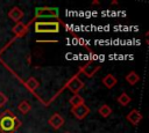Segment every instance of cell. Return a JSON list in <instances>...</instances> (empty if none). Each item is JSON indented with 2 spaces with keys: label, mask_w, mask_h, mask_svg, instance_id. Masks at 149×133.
I'll list each match as a JSON object with an SVG mask.
<instances>
[{
  "label": "cell",
  "mask_w": 149,
  "mask_h": 133,
  "mask_svg": "<svg viewBox=\"0 0 149 133\" xmlns=\"http://www.w3.org/2000/svg\"><path fill=\"white\" fill-rule=\"evenodd\" d=\"M21 120L9 109L0 113V133H15L21 127Z\"/></svg>",
  "instance_id": "6da1fadb"
},
{
  "label": "cell",
  "mask_w": 149,
  "mask_h": 133,
  "mask_svg": "<svg viewBox=\"0 0 149 133\" xmlns=\"http://www.w3.org/2000/svg\"><path fill=\"white\" fill-rule=\"evenodd\" d=\"M35 32L38 34H55L59 31V23L56 21H38L35 23Z\"/></svg>",
  "instance_id": "7a4b0ae2"
},
{
  "label": "cell",
  "mask_w": 149,
  "mask_h": 133,
  "mask_svg": "<svg viewBox=\"0 0 149 133\" xmlns=\"http://www.w3.org/2000/svg\"><path fill=\"white\" fill-rule=\"evenodd\" d=\"M36 17H54L58 19V8L55 7H37L35 9Z\"/></svg>",
  "instance_id": "3957f363"
},
{
  "label": "cell",
  "mask_w": 149,
  "mask_h": 133,
  "mask_svg": "<svg viewBox=\"0 0 149 133\" xmlns=\"http://www.w3.org/2000/svg\"><path fill=\"white\" fill-rule=\"evenodd\" d=\"M66 88H68L71 93H73V95H74V94H78V91L84 88V82L79 79L78 75H76V76H72V77L66 82Z\"/></svg>",
  "instance_id": "277c9868"
},
{
  "label": "cell",
  "mask_w": 149,
  "mask_h": 133,
  "mask_svg": "<svg viewBox=\"0 0 149 133\" xmlns=\"http://www.w3.org/2000/svg\"><path fill=\"white\" fill-rule=\"evenodd\" d=\"M71 112L78 120H83L85 117H87V114L91 112V110L86 104H81V105L71 108Z\"/></svg>",
  "instance_id": "5b68a950"
},
{
  "label": "cell",
  "mask_w": 149,
  "mask_h": 133,
  "mask_svg": "<svg viewBox=\"0 0 149 133\" xmlns=\"http://www.w3.org/2000/svg\"><path fill=\"white\" fill-rule=\"evenodd\" d=\"M99 69H100V65L94 64L93 61H88V62H86V64L80 68V72L84 73L85 76H87V77H92Z\"/></svg>",
  "instance_id": "8992f818"
},
{
  "label": "cell",
  "mask_w": 149,
  "mask_h": 133,
  "mask_svg": "<svg viewBox=\"0 0 149 133\" xmlns=\"http://www.w3.org/2000/svg\"><path fill=\"white\" fill-rule=\"evenodd\" d=\"M64 123H65L64 118H63L58 112H55V113L48 119V124H49L52 128H55V130L61 128V127L64 125Z\"/></svg>",
  "instance_id": "52a82bcc"
},
{
  "label": "cell",
  "mask_w": 149,
  "mask_h": 133,
  "mask_svg": "<svg viewBox=\"0 0 149 133\" xmlns=\"http://www.w3.org/2000/svg\"><path fill=\"white\" fill-rule=\"evenodd\" d=\"M23 16H24L23 10H22L20 7H17V6L12 7L10 10L8 12V17H9L13 22H15V23H19V22L23 19Z\"/></svg>",
  "instance_id": "ba28073f"
},
{
  "label": "cell",
  "mask_w": 149,
  "mask_h": 133,
  "mask_svg": "<svg viewBox=\"0 0 149 133\" xmlns=\"http://www.w3.org/2000/svg\"><path fill=\"white\" fill-rule=\"evenodd\" d=\"M126 119H127L132 125L136 126V125H139V124L141 123V120H142V113H141L139 110L133 109V110H130V111L127 113Z\"/></svg>",
  "instance_id": "9c48e42d"
},
{
  "label": "cell",
  "mask_w": 149,
  "mask_h": 133,
  "mask_svg": "<svg viewBox=\"0 0 149 133\" xmlns=\"http://www.w3.org/2000/svg\"><path fill=\"white\" fill-rule=\"evenodd\" d=\"M101 81H102V84H104L106 88H108V89H112V88L115 87V84L118 83V80H116V77H115L113 74H107V75H105Z\"/></svg>",
  "instance_id": "30bf717a"
},
{
  "label": "cell",
  "mask_w": 149,
  "mask_h": 133,
  "mask_svg": "<svg viewBox=\"0 0 149 133\" xmlns=\"http://www.w3.org/2000/svg\"><path fill=\"white\" fill-rule=\"evenodd\" d=\"M126 81L130 84V86H134V84H136L139 81H140V76H139V74L135 72V71H130L127 75H126Z\"/></svg>",
  "instance_id": "8fae6325"
},
{
  "label": "cell",
  "mask_w": 149,
  "mask_h": 133,
  "mask_svg": "<svg viewBox=\"0 0 149 133\" xmlns=\"http://www.w3.org/2000/svg\"><path fill=\"white\" fill-rule=\"evenodd\" d=\"M69 103H70V105L73 108V106H78V105L85 104V101H84V98H83L79 94H74L73 96H71V97L69 98Z\"/></svg>",
  "instance_id": "7c38bea8"
},
{
  "label": "cell",
  "mask_w": 149,
  "mask_h": 133,
  "mask_svg": "<svg viewBox=\"0 0 149 133\" xmlns=\"http://www.w3.org/2000/svg\"><path fill=\"white\" fill-rule=\"evenodd\" d=\"M27 30H28L27 25H26V24H23V23H21V22L16 23V25L13 28V32H14V34H16V36H17V37L23 36V35L27 32Z\"/></svg>",
  "instance_id": "4fadbf2b"
},
{
  "label": "cell",
  "mask_w": 149,
  "mask_h": 133,
  "mask_svg": "<svg viewBox=\"0 0 149 133\" xmlns=\"http://www.w3.org/2000/svg\"><path fill=\"white\" fill-rule=\"evenodd\" d=\"M17 110L22 113V114H27L30 110H31V105H30V103L28 102V101H21L19 104H17Z\"/></svg>",
  "instance_id": "5bb4252c"
},
{
  "label": "cell",
  "mask_w": 149,
  "mask_h": 133,
  "mask_svg": "<svg viewBox=\"0 0 149 133\" xmlns=\"http://www.w3.org/2000/svg\"><path fill=\"white\" fill-rule=\"evenodd\" d=\"M116 101H118V103H119L120 105H122V106H127V105L132 102V98L129 97V95H128L127 93H121V95L118 96Z\"/></svg>",
  "instance_id": "9a60e30c"
},
{
  "label": "cell",
  "mask_w": 149,
  "mask_h": 133,
  "mask_svg": "<svg viewBox=\"0 0 149 133\" xmlns=\"http://www.w3.org/2000/svg\"><path fill=\"white\" fill-rule=\"evenodd\" d=\"M26 86H27V88H28L29 90L35 91V90L40 87V82H38V80H36L34 76H31V77H29V79L27 80Z\"/></svg>",
  "instance_id": "2e32d148"
},
{
  "label": "cell",
  "mask_w": 149,
  "mask_h": 133,
  "mask_svg": "<svg viewBox=\"0 0 149 133\" xmlns=\"http://www.w3.org/2000/svg\"><path fill=\"white\" fill-rule=\"evenodd\" d=\"M98 113H99L101 117L107 118V117L111 116V113H112V109H111L109 105H107V104H102V105L98 109Z\"/></svg>",
  "instance_id": "e0dca14e"
},
{
  "label": "cell",
  "mask_w": 149,
  "mask_h": 133,
  "mask_svg": "<svg viewBox=\"0 0 149 133\" xmlns=\"http://www.w3.org/2000/svg\"><path fill=\"white\" fill-rule=\"evenodd\" d=\"M7 102H8V97L6 96L5 93L0 91V108H3L7 104Z\"/></svg>",
  "instance_id": "ac0fdd59"
},
{
  "label": "cell",
  "mask_w": 149,
  "mask_h": 133,
  "mask_svg": "<svg viewBox=\"0 0 149 133\" xmlns=\"http://www.w3.org/2000/svg\"><path fill=\"white\" fill-rule=\"evenodd\" d=\"M66 133H68V132H66Z\"/></svg>",
  "instance_id": "d6986e66"
}]
</instances>
